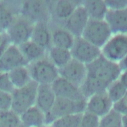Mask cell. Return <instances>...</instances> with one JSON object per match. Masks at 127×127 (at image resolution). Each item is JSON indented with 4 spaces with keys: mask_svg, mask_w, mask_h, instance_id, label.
Segmentation results:
<instances>
[{
    "mask_svg": "<svg viewBox=\"0 0 127 127\" xmlns=\"http://www.w3.org/2000/svg\"><path fill=\"white\" fill-rule=\"evenodd\" d=\"M87 77L110 85L119 79L122 71L118 63L111 61L101 55L86 64Z\"/></svg>",
    "mask_w": 127,
    "mask_h": 127,
    "instance_id": "obj_1",
    "label": "cell"
},
{
    "mask_svg": "<svg viewBox=\"0 0 127 127\" xmlns=\"http://www.w3.org/2000/svg\"><path fill=\"white\" fill-rule=\"evenodd\" d=\"M86 103L87 100L74 101L56 97L51 110L45 115V125H51L57 119L64 116L84 113Z\"/></svg>",
    "mask_w": 127,
    "mask_h": 127,
    "instance_id": "obj_2",
    "label": "cell"
},
{
    "mask_svg": "<svg viewBox=\"0 0 127 127\" xmlns=\"http://www.w3.org/2000/svg\"><path fill=\"white\" fill-rule=\"evenodd\" d=\"M18 15L33 24L40 21L50 22L51 15L48 0L19 1Z\"/></svg>",
    "mask_w": 127,
    "mask_h": 127,
    "instance_id": "obj_3",
    "label": "cell"
},
{
    "mask_svg": "<svg viewBox=\"0 0 127 127\" xmlns=\"http://www.w3.org/2000/svg\"><path fill=\"white\" fill-rule=\"evenodd\" d=\"M27 66L32 80L38 85H51L59 76L58 69L47 56L28 64Z\"/></svg>",
    "mask_w": 127,
    "mask_h": 127,
    "instance_id": "obj_4",
    "label": "cell"
},
{
    "mask_svg": "<svg viewBox=\"0 0 127 127\" xmlns=\"http://www.w3.org/2000/svg\"><path fill=\"white\" fill-rule=\"evenodd\" d=\"M38 84L31 81L27 85L14 90L12 95L11 109L20 116L24 112L35 105Z\"/></svg>",
    "mask_w": 127,
    "mask_h": 127,
    "instance_id": "obj_5",
    "label": "cell"
},
{
    "mask_svg": "<svg viewBox=\"0 0 127 127\" xmlns=\"http://www.w3.org/2000/svg\"><path fill=\"white\" fill-rule=\"evenodd\" d=\"M112 33L105 20L89 19L81 37L101 49L111 37Z\"/></svg>",
    "mask_w": 127,
    "mask_h": 127,
    "instance_id": "obj_6",
    "label": "cell"
},
{
    "mask_svg": "<svg viewBox=\"0 0 127 127\" xmlns=\"http://www.w3.org/2000/svg\"><path fill=\"white\" fill-rule=\"evenodd\" d=\"M33 25L18 15L5 31L10 43L18 46L30 40Z\"/></svg>",
    "mask_w": 127,
    "mask_h": 127,
    "instance_id": "obj_7",
    "label": "cell"
},
{
    "mask_svg": "<svg viewBox=\"0 0 127 127\" xmlns=\"http://www.w3.org/2000/svg\"><path fill=\"white\" fill-rule=\"evenodd\" d=\"M70 52L72 58L85 64L92 62L101 55L100 48L86 41L81 36L75 37Z\"/></svg>",
    "mask_w": 127,
    "mask_h": 127,
    "instance_id": "obj_8",
    "label": "cell"
},
{
    "mask_svg": "<svg viewBox=\"0 0 127 127\" xmlns=\"http://www.w3.org/2000/svg\"><path fill=\"white\" fill-rule=\"evenodd\" d=\"M101 50L106 58L118 63L127 55V34H114Z\"/></svg>",
    "mask_w": 127,
    "mask_h": 127,
    "instance_id": "obj_9",
    "label": "cell"
},
{
    "mask_svg": "<svg viewBox=\"0 0 127 127\" xmlns=\"http://www.w3.org/2000/svg\"><path fill=\"white\" fill-rule=\"evenodd\" d=\"M81 1L79 0H48L50 21L62 26L75 8L81 4Z\"/></svg>",
    "mask_w": 127,
    "mask_h": 127,
    "instance_id": "obj_10",
    "label": "cell"
},
{
    "mask_svg": "<svg viewBox=\"0 0 127 127\" xmlns=\"http://www.w3.org/2000/svg\"><path fill=\"white\" fill-rule=\"evenodd\" d=\"M59 76L80 87L87 78L86 64L72 58L62 67L58 69Z\"/></svg>",
    "mask_w": 127,
    "mask_h": 127,
    "instance_id": "obj_11",
    "label": "cell"
},
{
    "mask_svg": "<svg viewBox=\"0 0 127 127\" xmlns=\"http://www.w3.org/2000/svg\"><path fill=\"white\" fill-rule=\"evenodd\" d=\"M28 64L18 47L11 44L5 48L0 57V72H8L17 67Z\"/></svg>",
    "mask_w": 127,
    "mask_h": 127,
    "instance_id": "obj_12",
    "label": "cell"
},
{
    "mask_svg": "<svg viewBox=\"0 0 127 127\" xmlns=\"http://www.w3.org/2000/svg\"><path fill=\"white\" fill-rule=\"evenodd\" d=\"M51 85L56 97L74 101L87 100L83 96L79 87L60 76H59Z\"/></svg>",
    "mask_w": 127,
    "mask_h": 127,
    "instance_id": "obj_13",
    "label": "cell"
},
{
    "mask_svg": "<svg viewBox=\"0 0 127 127\" xmlns=\"http://www.w3.org/2000/svg\"><path fill=\"white\" fill-rule=\"evenodd\" d=\"M89 19L86 10L80 4L63 23L62 26L75 37H81Z\"/></svg>",
    "mask_w": 127,
    "mask_h": 127,
    "instance_id": "obj_14",
    "label": "cell"
},
{
    "mask_svg": "<svg viewBox=\"0 0 127 127\" xmlns=\"http://www.w3.org/2000/svg\"><path fill=\"white\" fill-rule=\"evenodd\" d=\"M113 104L106 90L96 94L88 99L85 111L101 118L112 110Z\"/></svg>",
    "mask_w": 127,
    "mask_h": 127,
    "instance_id": "obj_15",
    "label": "cell"
},
{
    "mask_svg": "<svg viewBox=\"0 0 127 127\" xmlns=\"http://www.w3.org/2000/svg\"><path fill=\"white\" fill-rule=\"evenodd\" d=\"M51 31L52 46L70 50L75 37L64 27L52 21L49 22Z\"/></svg>",
    "mask_w": 127,
    "mask_h": 127,
    "instance_id": "obj_16",
    "label": "cell"
},
{
    "mask_svg": "<svg viewBox=\"0 0 127 127\" xmlns=\"http://www.w3.org/2000/svg\"><path fill=\"white\" fill-rule=\"evenodd\" d=\"M30 40L48 51L52 47L49 22L40 21L35 23L33 25Z\"/></svg>",
    "mask_w": 127,
    "mask_h": 127,
    "instance_id": "obj_17",
    "label": "cell"
},
{
    "mask_svg": "<svg viewBox=\"0 0 127 127\" xmlns=\"http://www.w3.org/2000/svg\"><path fill=\"white\" fill-rule=\"evenodd\" d=\"M105 20L112 34H127V7L119 10H108Z\"/></svg>",
    "mask_w": 127,
    "mask_h": 127,
    "instance_id": "obj_18",
    "label": "cell"
},
{
    "mask_svg": "<svg viewBox=\"0 0 127 127\" xmlns=\"http://www.w3.org/2000/svg\"><path fill=\"white\" fill-rule=\"evenodd\" d=\"M56 96L50 84L38 85L35 106L46 115L51 110Z\"/></svg>",
    "mask_w": 127,
    "mask_h": 127,
    "instance_id": "obj_19",
    "label": "cell"
},
{
    "mask_svg": "<svg viewBox=\"0 0 127 127\" xmlns=\"http://www.w3.org/2000/svg\"><path fill=\"white\" fill-rule=\"evenodd\" d=\"M19 1H0V28L4 32L18 15Z\"/></svg>",
    "mask_w": 127,
    "mask_h": 127,
    "instance_id": "obj_20",
    "label": "cell"
},
{
    "mask_svg": "<svg viewBox=\"0 0 127 127\" xmlns=\"http://www.w3.org/2000/svg\"><path fill=\"white\" fill-rule=\"evenodd\" d=\"M20 123L24 127H40L45 125V115L35 105L20 116Z\"/></svg>",
    "mask_w": 127,
    "mask_h": 127,
    "instance_id": "obj_21",
    "label": "cell"
},
{
    "mask_svg": "<svg viewBox=\"0 0 127 127\" xmlns=\"http://www.w3.org/2000/svg\"><path fill=\"white\" fill-rule=\"evenodd\" d=\"M24 58L29 64L47 56V51L29 40L17 46Z\"/></svg>",
    "mask_w": 127,
    "mask_h": 127,
    "instance_id": "obj_22",
    "label": "cell"
},
{
    "mask_svg": "<svg viewBox=\"0 0 127 127\" xmlns=\"http://www.w3.org/2000/svg\"><path fill=\"white\" fill-rule=\"evenodd\" d=\"M82 6L84 8L89 19L96 20H105L108 8L104 0H82Z\"/></svg>",
    "mask_w": 127,
    "mask_h": 127,
    "instance_id": "obj_23",
    "label": "cell"
},
{
    "mask_svg": "<svg viewBox=\"0 0 127 127\" xmlns=\"http://www.w3.org/2000/svg\"><path fill=\"white\" fill-rule=\"evenodd\" d=\"M47 57L58 69L65 65L72 59L70 50L54 46L47 51Z\"/></svg>",
    "mask_w": 127,
    "mask_h": 127,
    "instance_id": "obj_24",
    "label": "cell"
},
{
    "mask_svg": "<svg viewBox=\"0 0 127 127\" xmlns=\"http://www.w3.org/2000/svg\"><path fill=\"white\" fill-rule=\"evenodd\" d=\"M109 85L98 80L87 77L80 88L83 96L87 100L96 94L106 91Z\"/></svg>",
    "mask_w": 127,
    "mask_h": 127,
    "instance_id": "obj_25",
    "label": "cell"
},
{
    "mask_svg": "<svg viewBox=\"0 0 127 127\" xmlns=\"http://www.w3.org/2000/svg\"><path fill=\"white\" fill-rule=\"evenodd\" d=\"M8 73L15 89L24 87L32 81L27 65L17 67Z\"/></svg>",
    "mask_w": 127,
    "mask_h": 127,
    "instance_id": "obj_26",
    "label": "cell"
},
{
    "mask_svg": "<svg viewBox=\"0 0 127 127\" xmlns=\"http://www.w3.org/2000/svg\"><path fill=\"white\" fill-rule=\"evenodd\" d=\"M106 92L109 99L114 103L125 96L127 93V89L118 79L108 86Z\"/></svg>",
    "mask_w": 127,
    "mask_h": 127,
    "instance_id": "obj_27",
    "label": "cell"
},
{
    "mask_svg": "<svg viewBox=\"0 0 127 127\" xmlns=\"http://www.w3.org/2000/svg\"><path fill=\"white\" fill-rule=\"evenodd\" d=\"M82 114L64 116L55 120L51 125L52 127H81Z\"/></svg>",
    "mask_w": 127,
    "mask_h": 127,
    "instance_id": "obj_28",
    "label": "cell"
},
{
    "mask_svg": "<svg viewBox=\"0 0 127 127\" xmlns=\"http://www.w3.org/2000/svg\"><path fill=\"white\" fill-rule=\"evenodd\" d=\"M20 124L19 116L12 110L0 111V127H17Z\"/></svg>",
    "mask_w": 127,
    "mask_h": 127,
    "instance_id": "obj_29",
    "label": "cell"
},
{
    "mask_svg": "<svg viewBox=\"0 0 127 127\" xmlns=\"http://www.w3.org/2000/svg\"><path fill=\"white\" fill-rule=\"evenodd\" d=\"M122 116L112 109L108 114L100 118L99 127H122Z\"/></svg>",
    "mask_w": 127,
    "mask_h": 127,
    "instance_id": "obj_30",
    "label": "cell"
},
{
    "mask_svg": "<svg viewBox=\"0 0 127 127\" xmlns=\"http://www.w3.org/2000/svg\"><path fill=\"white\" fill-rule=\"evenodd\" d=\"M100 118L86 111L82 113L81 127H99Z\"/></svg>",
    "mask_w": 127,
    "mask_h": 127,
    "instance_id": "obj_31",
    "label": "cell"
},
{
    "mask_svg": "<svg viewBox=\"0 0 127 127\" xmlns=\"http://www.w3.org/2000/svg\"><path fill=\"white\" fill-rule=\"evenodd\" d=\"M15 89L8 72H0V91L12 94Z\"/></svg>",
    "mask_w": 127,
    "mask_h": 127,
    "instance_id": "obj_32",
    "label": "cell"
},
{
    "mask_svg": "<svg viewBox=\"0 0 127 127\" xmlns=\"http://www.w3.org/2000/svg\"><path fill=\"white\" fill-rule=\"evenodd\" d=\"M11 94L0 91V111L11 110Z\"/></svg>",
    "mask_w": 127,
    "mask_h": 127,
    "instance_id": "obj_33",
    "label": "cell"
},
{
    "mask_svg": "<svg viewBox=\"0 0 127 127\" xmlns=\"http://www.w3.org/2000/svg\"><path fill=\"white\" fill-rule=\"evenodd\" d=\"M112 109L121 116L127 115V93L121 99L113 103Z\"/></svg>",
    "mask_w": 127,
    "mask_h": 127,
    "instance_id": "obj_34",
    "label": "cell"
},
{
    "mask_svg": "<svg viewBox=\"0 0 127 127\" xmlns=\"http://www.w3.org/2000/svg\"><path fill=\"white\" fill-rule=\"evenodd\" d=\"M108 10H119L127 7V0H104Z\"/></svg>",
    "mask_w": 127,
    "mask_h": 127,
    "instance_id": "obj_35",
    "label": "cell"
},
{
    "mask_svg": "<svg viewBox=\"0 0 127 127\" xmlns=\"http://www.w3.org/2000/svg\"><path fill=\"white\" fill-rule=\"evenodd\" d=\"M8 37L5 32H0V49L10 44Z\"/></svg>",
    "mask_w": 127,
    "mask_h": 127,
    "instance_id": "obj_36",
    "label": "cell"
},
{
    "mask_svg": "<svg viewBox=\"0 0 127 127\" xmlns=\"http://www.w3.org/2000/svg\"><path fill=\"white\" fill-rule=\"evenodd\" d=\"M118 64L122 72L127 70V55Z\"/></svg>",
    "mask_w": 127,
    "mask_h": 127,
    "instance_id": "obj_37",
    "label": "cell"
},
{
    "mask_svg": "<svg viewBox=\"0 0 127 127\" xmlns=\"http://www.w3.org/2000/svg\"><path fill=\"white\" fill-rule=\"evenodd\" d=\"M119 80L122 84L127 89V70L122 72Z\"/></svg>",
    "mask_w": 127,
    "mask_h": 127,
    "instance_id": "obj_38",
    "label": "cell"
},
{
    "mask_svg": "<svg viewBox=\"0 0 127 127\" xmlns=\"http://www.w3.org/2000/svg\"><path fill=\"white\" fill-rule=\"evenodd\" d=\"M122 127H127V115L122 116Z\"/></svg>",
    "mask_w": 127,
    "mask_h": 127,
    "instance_id": "obj_39",
    "label": "cell"
},
{
    "mask_svg": "<svg viewBox=\"0 0 127 127\" xmlns=\"http://www.w3.org/2000/svg\"><path fill=\"white\" fill-rule=\"evenodd\" d=\"M7 46L4 47H2V48H1L0 49V56H1V54H2V53L3 52V51H4V50L5 49V48H6Z\"/></svg>",
    "mask_w": 127,
    "mask_h": 127,
    "instance_id": "obj_40",
    "label": "cell"
},
{
    "mask_svg": "<svg viewBox=\"0 0 127 127\" xmlns=\"http://www.w3.org/2000/svg\"><path fill=\"white\" fill-rule=\"evenodd\" d=\"M40 127H52L51 125H44V126H43Z\"/></svg>",
    "mask_w": 127,
    "mask_h": 127,
    "instance_id": "obj_41",
    "label": "cell"
},
{
    "mask_svg": "<svg viewBox=\"0 0 127 127\" xmlns=\"http://www.w3.org/2000/svg\"><path fill=\"white\" fill-rule=\"evenodd\" d=\"M17 127H24V126H23V125L20 123V124H19V125Z\"/></svg>",
    "mask_w": 127,
    "mask_h": 127,
    "instance_id": "obj_42",
    "label": "cell"
},
{
    "mask_svg": "<svg viewBox=\"0 0 127 127\" xmlns=\"http://www.w3.org/2000/svg\"><path fill=\"white\" fill-rule=\"evenodd\" d=\"M4 31H3L1 29H0V32H3Z\"/></svg>",
    "mask_w": 127,
    "mask_h": 127,
    "instance_id": "obj_43",
    "label": "cell"
}]
</instances>
